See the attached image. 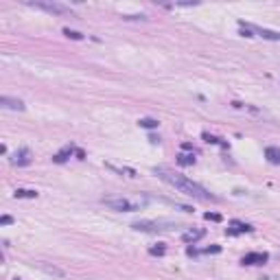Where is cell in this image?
Returning <instances> with one entry per match:
<instances>
[{
  "instance_id": "obj_1",
  "label": "cell",
  "mask_w": 280,
  "mask_h": 280,
  "mask_svg": "<svg viewBox=\"0 0 280 280\" xmlns=\"http://www.w3.org/2000/svg\"><path fill=\"white\" fill-rule=\"evenodd\" d=\"M153 173H156L160 180H164L166 184L175 186L180 193L188 195V197L193 199H199V202H217V197L214 195H210L206 188H204L202 184H197V182L188 180L186 175H180V173H173V171L164 169V166H158V169H153Z\"/></svg>"
},
{
  "instance_id": "obj_2",
  "label": "cell",
  "mask_w": 280,
  "mask_h": 280,
  "mask_svg": "<svg viewBox=\"0 0 280 280\" xmlns=\"http://www.w3.org/2000/svg\"><path fill=\"white\" fill-rule=\"evenodd\" d=\"M177 228V223L173 221H164V219H140V221L132 223V230L136 232H147V234H162V232H173Z\"/></svg>"
},
{
  "instance_id": "obj_3",
  "label": "cell",
  "mask_w": 280,
  "mask_h": 280,
  "mask_svg": "<svg viewBox=\"0 0 280 280\" xmlns=\"http://www.w3.org/2000/svg\"><path fill=\"white\" fill-rule=\"evenodd\" d=\"M101 202H103V206L118 210V212H136V210L144 206L142 199H129V197H103Z\"/></svg>"
},
{
  "instance_id": "obj_4",
  "label": "cell",
  "mask_w": 280,
  "mask_h": 280,
  "mask_svg": "<svg viewBox=\"0 0 280 280\" xmlns=\"http://www.w3.org/2000/svg\"><path fill=\"white\" fill-rule=\"evenodd\" d=\"M239 26H241V31H243V35H247V37H254L252 33H256L258 37H263V40L280 42V31L263 29V26H256V24H247V22H239Z\"/></svg>"
},
{
  "instance_id": "obj_5",
  "label": "cell",
  "mask_w": 280,
  "mask_h": 280,
  "mask_svg": "<svg viewBox=\"0 0 280 280\" xmlns=\"http://www.w3.org/2000/svg\"><path fill=\"white\" fill-rule=\"evenodd\" d=\"M29 7L33 9H40V11H46V13H53V16H74V11L68 7V4H62V2H26Z\"/></svg>"
},
{
  "instance_id": "obj_6",
  "label": "cell",
  "mask_w": 280,
  "mask_h": 280,
  "mask_svg": "<svg viewBox=\"0 0 280 280\" xmlns=\"http://www.w3.org/2000/svg\"><path fill=\"white\" fill-rule=\"evenodd\" d=\"M269 260V254H265V252H250V254H245L243 258H241V263L243 265H265Z\"/></svg>"
},
{
  "instance_id": "obj_7",
  "label": "cell",
  "mask_w": 280,
  "mask_h": 280,
  "mask_svg": "<svg viewBox=\"0 0 280 280\" xmlns=\"http://www.w3.org/2000/svg\"><path fill=\"white\" fill-rule=\"evenodd\" d=\"M11 164H16V166H26V164H31V151H29L26 147L18 149V151L11 156Z\"/></svg>"
},
{
  "instance_id": "obj_8",
  "label": "cell",
  "mask_w": 280,
  "mask_h": 280,
  "mask_svg": "<svg viewBox=\"0 0 280 280\" xmlns=\"http://www.w3.org/2000/svg\"><path fill=\"white\" fill-rule=\"evenodd\" d=\"M0 107L2 110H13V112H22L24 110V101L13 99V96H0Z\"/></svg>"
},
{
  "instance_id": "obj_9",
  "label": "cell",
  "mask_w": 280,
  "mask_h": 280,
  "mask_svg": "<svg viewBox=\"0 0 280 280\" xmlns=\"http://www.w3.org/2000/svg\"><path fill=\"white\" fill-rule=\"evenodd\" d=\"M254 228L250 226V223H243V221H230V228L226 230V234L228 236H236V234H245V232H252Z\"/></svg>"
},
{
  "instance_id": "obj_10",
  "label": "cell",
  "mask_w": 280,
  "mask_h": 280,
  "mask_svg": "<svg viewBox=\"0 0 280 280\" xmlns=\"http://www.w3.org/2000/svg\"><path fill=\"white\" fill-rule=\"evenodd\" d=\"M206 236V230H199V228H188V230H184V234H182V241L184 243H197L199 239H204Z\"/></svg>"
},
{
  "instance_id": "obj_11",
  "label": "cell",
  "mask_w": 280,
  "mask_h": 280,
  "mask_svg": "<svg viewBox=\"0 0 280 280\" xmlns=\"http://www.w3.org/2000/svg\"><path fill=\"white\" fill-rule=\"evenodd\" d=\"M265 158H267L272 164H280V149L278 147H267L265 149Z\"/></svg>"
},
{
  "instance_id": "obj_12",
  "label": "cell",
  "mask_w": 280,
  "mask_h": 280,
  "mask_svg": "<svg viewBox=\"0 0 280 280\" xmlns=\"http://www.w3.org/2000/svg\"><path fill=\"white\" fill-rule=\"evenodd\" d=\"M221 252V247L219 245H210V247H206V250H193V247H188V256H199V254H219Z\"/></svg>"
},
{
  "instance_id": "obj_13",
  "label": "cell",
  "mask_w": 280,
  "mask_h": 280,
  "mask_svg": "<svg viewBox=\"0 0 280 280\" xmlns=\"http://www.w3.org/2000/svg\"><path fill=\"white\" fill-rule=\"evenodd\" d=\"M40 269H42V272H46V274H50V276H57V278H64V276H66V274H64V269L50 267V265H46V263H40Z\"/></svg>"
},
{
  "instance_id": "obj_14",
  "label": "cell",
  "mask_w": 280,
  "mask_h": 280,
  "mask_svg": "<svg viewBox=\"0 0 280 280\" xmlns=\"http://www.w3.org/2000/svg\"><path fill=\"white\" fill-rule=\"evenodd\" d=\"M177 164H182V166L195 164V156L193 153H180V156H177Z\"/></svg>"
},
{
  "instance_id": "obj_15",
  "label": "cell",
  "mask_w": 280,
  "mask_h": 280,
  "mask_svg": "<svg viewBox=\"0 0 280 280\" xmlns=\"http://www.w3.org/2000/svg\"><path fill=\"white\" fill-rule=\"evenodd\" d=\"M13 197H18V199H20V197L35 199V197H37V193H35V190H29V188H18L16 193H13Z\"/></svg>"
},
{
  "instance_id": "obj_16",
  "label": "cell",
  "mask_w": 280,
  "mask_h": 280,
  "mask_svg": "<svg viewBox=\"0 0 280 280\" xmlns=\"http://www.w3.org/2000/svg\"><path fill=\"white\" fill-rule=\"evenodd\" d=\"M138 125H140V127H144V129H156L158 127V120L156 118H140Z\"/></svg>"
},
{
  "instance_id": "obj_17",
  "label": "cell",
  "mask_w": 280,
  "mask_h": 280,
  "mask_svg": "<svg viewBox=\"0 0 280 280\" xmlns=\"http://www.w3.org/2000/svg\"><path fill=\"white\" fill-rule=\"evenodd\" d=\"M72 151H74V147H66L64 151H59L57 156H55V162H64V160H68V156H70Z\"/></svg>"
},
{
  "instance_id": "obj_18",
  "label": "cell",
  "mask_w": 280,
  "mask_h": 280,
  "mask_svg": "<svg viewBox=\"0 0 280 280\" xmlns=\"http://www.w3.org/2000/svg\"><path fill=\"white\" fill-rule=\"evenodd\" d=\"M64 35L72 37V40H83V35H81V33H77V31H70V29H64Z\"/></svg>"
},
{
  "instance_id": "obj_19",
  "label": "cell",
  "mask_w": 280,
  "mask_h": 280,
  "mask_svg": "<svg viewBox=\"0 0 280 280\" xmlns=\"http://www.w3.org/2000/svg\"><path fill=\"white\" fill-rule=\"evenodd\" d=\"M204 138H206L208 142H214V144H223V147H226V142H221V138H217V136H210V134H204Z\"/></svg>"
},
{
  "instance_id": "obj_20",
  "label": "cell",
  "mask_w": 280,
  "mask_h": 280,
  "mask_svg": "<svg viewBox=\"0 0 280 280\" xmlns=\"http://www.w3.org/2000/svg\"><path fill=\"white\" fill-rule=\"evenodd\" d=\"M123 20H142V22H147L149 18L144 16V13H140V16H123Z\"/></svg>"
},
{
  "instance_id": "obj_21",
  "label": "cell",
  "mask_w": 280,
  "mask_h": 280,
  "mask_svg": "<svg viewBox=\"0 0 280 280\" xmlns=\"http://www.w3.org/2000/svg\"><path fill=\"white\" fill-rule=\"evenodd\" d=\"M204 217H206L208 221H221V214H217V212H206Z\"/></svg>"
},
{
  "instance_id": "obj_22",
  "label": "cell",
  "mask_w": 280,
  "mask_h": 280,
  "mask_svg": "<svg viewBox=\"0 0 280 280\" xmlns=\"http://www.w3.org/2000/svg\"><path fill=\"white\" fill-rule=\"evenodd\" d=\"M0 223H2V226H9V223H13V217H9V214H4V217L0 219Z\"/></svg>"
},
{
  "instance_id": "obj_23",
  "label": "cell",
  "mask_w": 280,
  "mask_h": 280,
  "mask_svg": "<svg viewBox=\"0 0 280 280\" xmlns=\"http://www.w3.org/2000/svg\"><path fill=\"white\" fill-rule=\"evenodd\" d=\"M149 252H151V254H164V247H151Z\"/></svg>"
}]
</instances>
